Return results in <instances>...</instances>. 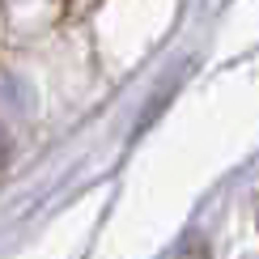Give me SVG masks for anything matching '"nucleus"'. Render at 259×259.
I'll list each match as a JSON object with an SVG mask.
<instances>
[{
  "mask_svg": "<svg viewBox=\"0 0 259 259\" xmlns=\"http://www.w3.org/2000/svg\"><path fill=\"white\" fill-rule=\"evenodd\" d=\"M175 259H208V242H204L200 234H191V238L179 246V255H175Z\"/></svg>",
  "mask_w": 259,
  "mask_h": 259,
  "instance_id": "nucleus-1",
  "label": "nucleus"
}]
</instances>
